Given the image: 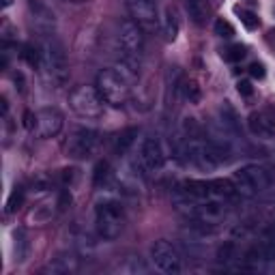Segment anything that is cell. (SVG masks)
<instances>
[{"mask_svg": "<svg viewBox=\"0 0 275 275\" xmlns=\"http://www.w3.org/2000/svg\"><path fill=\"white\" fill-rule=\"evenodd\" d=\"M138 73L131 71L127 65L120 63L118 67H110L104 69L101 73L97 76V90L99 95L104 97V101L108 106H114L120 108L123 104H127V99L131 95V80H134Z\"/></svg>", "mask_w": 275, "mask_h": 275, "instance_id": "obj_1", "label": "cell"}, {"mask_svg": "<svg viewBox=\"0 0 275 275\" xmlns=\"http://www.w3.org/2000/svg\"><path fill=\"white\" fill-rule=\"evenodd\" d=\"M118 47H120V63L127 65L131 71L138 73L142 56H144V30H142L134 19L120 22Z\"/></svg>", "mask_w": 275, "mask_h": 275, "instance_id": "obj_2", "label": "cell"}, {"mask_svg": "<svg viewBox=\"0 0 275 275\" xmlns=\"http://www.w3.org/2000/svg\"><path fill=\"white\" fill-rule=\"evenodd\" d=\"M95 223L101 239L114 241L120 237L125 228V209L118 200H104L97 205L95 211Z\"/></svg>", "mask_w": 275, "mask_h": 275, "instance_id": "obj_3", "label": "cell"}, {"mask_svg": "<svg viewBox=\"0 0 275 275\" xmlns=\"http://www.w3.org/2000/svg\"><path fill=\"white\" fill-rule=\"evenodd\" d=\"M232 183H234V187H237V193H241V196H256V193L264 191L271 185V177L262 166L247 164L234 172Z\"/></svg>", "mask_w": 275, "mask_h": 275, "instance_id": "obj_4", "label": "cell"}, {"mask_svg": "<svg viewBox=\"0 0 275 275\" xmlns=\"http://www.w3.org/2000/svg\"><path fill=\"white\" fill-rule=\"evenodd\" d=\"M71 110L82 118H99L104 114L106 101L99 95L97 86H78L73 93L69 95Z\"/></svg>", "mask_w": 275, "mask_h": 275, "instance_id": "obj_5", "label": "cell"}, {"mask_svg": "<svg viewBox=\"0 0 275 275\" xmlns=\"http://www.w3.org/2000/svg\"><path fill=\"white\" fill-rule=\"evenodd\" d=\"M99 146V134L90 127H78L73 134L69 136L67 142V153L73 159H90L97 153Z\"/></svg>", "mask_w": 275, "mask_h": 275, "instance_id": "obj_6", "label": "cell"}, {"mask_svg": "<svg viewBox=\"0 0 275 275\" xmlns=\"http://www.w3.org/2000/svg\"><path fill=\"white\" fill-rule=\"evenodd\" d=\"M151 258L153 264L161 271V273H168V275H179L183 264H181V254L177 252V247L172 245L170 241H155L151 247Z\"/></svg>", "mask_w": 275, "mask_h": 275, "instance_id": "obj_7", "label": "cell"}, {"mask_svg": "<svg viewBox=\"0 0 275 275\" xmlns=\"http://www.w3.org/2000/svg\"><path fill=\"white\" fill-rule=\"evenodd\" d=\"M125 7H127L131 19H134L144 33L157 30L159 13H157V3L155 0H125Z\"/></svg>", "mask_w": 275, "mask_h": 275, "instance_id": "obj_8", "label": "cell"}, {"mask_svg": "<svg viewBox=\"0 0 275 275\" xmlns=\"http://www.w3.org/2000/svg\"><path fill=\"white\" fill-rule=\"evenodd\" d=\"M43 65L47 69L49 78L54 80V82L63 84L67 76H69V67H67V56H65V49L58 41L54 39H49L45 41V47H43Z\"/></svg>", "mask_w": 275, "mask_h": 275, "instance_id": "obj_9", "label": "cell"}, {"mask_svg": "<svg viewBox=\"0 0 275 275\" xmlns=\"http://www.w3.org/2000/svg\"><path fill=\"white\" fill-rule=\"evenodd\" d=\"M164 161H166V155H164V146H161L159 138L155 136H148L142 140L140 144V164L146 172H157L164 168Z\"/></svg>", "mask_w": 275, "mask_h": 275, "instance_id": "obj_10", "label": "cell"}, {"mask_svg": "<svg viewBox=\"0 0 275 275\" xmlns=\"http://www.w3.org/2000/svg\"><path fill=\"white\" fill-rule=\"evenodd\" d=\"M65 125L63 114L56 108H43L37 112V123H35V131L39 138H54L60 134V129Z\"/></svg>", "mask_w": 275, "mask_h": 275, "instance_id": "obj_11", "label": "cell"}, {"mask_svg": "<svg viewBox=\"0 0 275 275\" xmlns=\"http://www.w3.org/2000/svg\"><path fill=\"white\" fill-rule=\"evenodd\" d=\"M247 127L258 138H273L275 136V116L269 112H254L247 118Z\"/></svg>", "mask_w": 275, "mask_h": 275, "instance_id": "obj_12", "label": "cell"}, {"mask_svg": "<svg viewBox=\"0 0 275 275\" xmlns=\"http://www.w3.org/2000/svg\"><path fill=\"white\" fill-rule=\"evenodd\" d=\"M181 193L191 198V200H209L213 196L209 181H196V179L183 181L181 183Z\"/></svg>", "mask_w": 275, "mask_h": 275, "instance_id": "obj_13", "label": "cell"}, {"mask_svg": "<svg viewBox=\"0 0 275 275\" xmlns=\"http://www.w3.org/2000/svg\"><path fill=\"white\" fill-rule=\"evenodd\" d=\"M179 30H181V19H179V11L174 7H168L166 13H164V35L168 41H174L179 37Z\"/></svg>", "mask_w": 275, "mask_h": 275, "instance_id": "obj_14", "label": "cell"}, {"mask_svg": "<svg viewBox=\"0 0 275 275\" xmlns=\"http://www.w3.org/2000/svg\"><path fill=\"white\" fill-rule=\"evenodd\" d=\"M136 138H138V127H127L120 131L116 136V144H114L116 155H125V153L136 144Z\"/></svg>", "mask_w": 275, "mask_h": 275, "instance_id": "obj_15", "label": "cell"}, {"mask_svg": "<svg viewBox=\"0 0 275 275\" xmlns=\"http://www.w3.org/2000/svg\"><path fill=\"white\" fill-rule=\"evenodd\" d=\"M219 114H221V127L228 129L230 134H239V116H237V112L232 110V106L228 104V101H223L221 104Z\"/></svg>", "mask_w": 275, "mask_h": 275, "instance_id": "obj_16", "label": "cell"}, {"mask_svg": "<svg viewBox=\"0 0 275 275\" xmlns=\"http://www.w3.org/2000/svg\"><path fill=\"white\" fill-rule=\"evenodd\" d=\"M209 185H211V193L217 198H232L237 193V187H234V183L230 179H213L209 181Z\"/></svg>", "mask_w": 275, "mask_h": 275, "instance_id": "obj_17", "label": "cell"}, {"mask_svg": "<svg viewBox=\"0 0 275 275\" xmlns=\"http://www.w3.org/2000/svg\"><path fill=\"white\" fill-rule=\"evenodd\" d=\"M185 7H187V13L196 24H205L207 13H209V5L207 0H185Z\"/></svg>", "mask_w": 275, "mask_h": 275, "instance_id": "obj_18", "label": "cell"}, {"mask_svg": "<svg viewBox=\"0 0 275 275\" xmlns=\"http://www.w3.org/2000/svg\"><path fill=\"white\" fill-rule=\"evenodd\" d=\"M52 273H71V271H76L78 269V262L76 258H65V256H60V258H54V262H49V267H47Z\"/></svg>", "mask_w": 275, "mask_h": 275, "instance_id": "obj_19", "label": "cell"}, {"mask_svg": "<svg viewBox=\"0 0 275 275\" xmlns=\"http://www.w3.org/2000/svg\"><path fill=\"white\" fill-rule=\"evenodd\" d=\"M22 58L26 60V63L30 65V67H39L43 63V52H39V49L33 45V43H26L24 47H22Z\"/></svg>", "mask_w": 275, "mask_h": 275, "instance_id": "obj_20", "label": "cell"}, {"mask_svg": "<svg viewBox=\"0 0 275 275\" xmlns=\"http://www.w3.org/2000/svg\"><path fill=\"white\" fill-rule=\"evenodd\" d=\"M112 177V172H110V164L106 159H101L99 164L95 166V174H93V183H95V187H101V185H106V183L110 181Z\"/></svg>", "mask_w": 275, "mask_h": 275, "instance_id": "obj_21", "label": "cell"}, {"mask_svg": "<svg viewBox=\"0 0 275 275\" xmlns=\"http://www.w3.org/2000/svg\"><path fill=\"white\" fill-rule=\"evenodd\" d=\"M237 258V243L234 241H223L217 249V260L219 262H230Z\"/></svg>", "mask_w": 275, "mask_h": 275, "instance_id": "obj_22", "label": "cell"}, {"mask_svg": "<svg viewBox=\"0 0 275 275\" xmlns=\"http://www.w3.org/2000/svg\"><path fill=\"white\" fill-rule=\"evenodd\" d=\"M183 93H185V99L189 101V104H198L202 93H200V86L193 82V80H189V82L183 84Z\"/></svg>", "mask_w": 275, "mask_h": 275, "instance_id": "obj_23", "label": "cell"}, {"mask_svg": "<svg viewBox=\"0 0 275 275\" xmlns=\"http://www.w3.org/2000/svg\"><path fill=\"white\" fill-rule=\"evenodd\" d=\"M245 45H241V43H234V45H230L226 52H223V58L226 60H230V63H239V60H243L245 58Z\"/></svg>", "mask_w": 275, "mask_h": 275, "instance_id": "obj_24", "label": "cell"}, {"mask_svg": "<svg viewBox=\"0 0 275 275\" xmlns=\"http://www.w3.org/2000/svg\"><path fill=\"white\" fill-rule=\"evenodd\" d=\"M22 202H24V189L15 187L11 191V196H9V200H7V213H15L19 207H22Z\"/></svg>", "mask_w": 275, "mask_h": 275, "instance_id": "obj_25", "label": "cell"}, {"mask_svg": "<svg viewBox=\"0 0 275 275\" xmlns=\"http://www.w3.org/2000/svg\"><path fill=\"white\" fill-rule=\"evenodd\" d=\"M215 35L221 37V39H230L234 35V28L230 22H226V19H217L215 22Z\"/></svg>", "mask_w": 275, "mask_h": 275, "instance_id": "obj_26", "label": "cell"}, {"mask_svg": "<svg viewBox=\"0 0 275 275\" xmlns=\"http://www.w3.org/2000/svg\"><path fill=\"white\" fill-rule=\"evenodd\" d=\"M241 22H243V26H245L247 30H254V28H258V17L254 15L252 11H241Z\"/></svg>", "mask_w": 275, "mask_h": 275, "instance_id": "obj_27", "label": "cell"}, {"mask_svg": "<svg viewBox=\"0 0 275 275\" xmlns=\"http://www.w3.org/2000/svg\"><path fill=\"white\" fill-rule=\"evenodd\" d=\"M264 73H267V71H264V65H260V63H252V65H249V76H252V78L262 80Z\"/></svg>", "mask_w": 275, "mask_h": 275, "instance_id": "obj_28", "label": "cell"}, {"mask_svg": "<svg viewBox=\"0 0 275 275\" xmlns=\"http://www.w3.org/2000/svg\"><path fill=\"white\" fill-rule=\"evenodd\" d=\"M237 90L243 95V97H252V93H254V86H252V82H247V80H241V82L237 84Z\"/></svg>", "mask_w": 275, "mask_h": 275, "instance_id": "obj_29", "label": "cell"}, {"mask_svg": "<svg viewBox=\"0 0 275 275\" xmlns=\"http://www.w3.org/2000/svg\"><path fill=\"white\" fill-rule=\"evenodd\" d=\"M35 123H37V114H33V112H24V127L35 131Z\"/></svg>", "mask_w": 275, "mask_h": 275, "instance_id": "obj_30", "label": "cell"}, {"mask_svg": "<svg viewBox=\"0 0 275 275\" xmlns=\"http://www.w3.org/2000/svg\"><path fill=\"white\" fill-rule=\"evenodd\" d=\"M67 205H71V196H69V191L65 189L63 193H60V202H58V207H60V209H67Z\"/></svg>", "mask_w": 275, "mask_h": 275, "instance_id": "obj_31", "label": "cell"}, {"mask_svg": "<svg viewBox=\"0 0 275 275\" xmlns=\"http://www.w3.org/2000/svg\"><path fill=\"white\" fill-rule=\"evenodd\" d=\"M264 237H273V239H275V223H273V226H271L267 232H264Z\"/></svg>", "mask_w": 275, "mask_h": 275, "instance_id": "obj_32", "label": "cell"}, {"mask_svg": "<svg viewBox=\"0 0 275 275\" xmlns=\"http://www.w3.org/2000/svg\"><path fill=\"white\" fill-rule=\"evenodd\" d=\"M60 3H71V5H80V3H86V0H60Z\"/></svg>", "mask_w": 275, "mask_h": 275, "instance_id": "obj_33", "label": "cell"}, {"mask_svg": "<svg viewBox=\"0 0 275 275\" xmlns=\"http://www.w3.org/2000/svg\"><path fill=\"white\" fill-rule=\"evenodd\" d=\"M13 0H3V7H11Z\"/></svg>", "mask_w": 275, "mask_h": 275, "instance_id": "obj_34", "label": "cell"}, {"mask_svg": "<svg viewBox=\"0 0 275 275\" xmlns=\"http://www.w3.org/2000/svg\"><path fill=\"white\" fill-rule=\"evenodd\" d=\"M273 35H275V33H273Z\"/></svg>", "mask_w": 275, "mask_h": 275, "instance_id": "obj_35", "label": "cell"}]
</instances>
